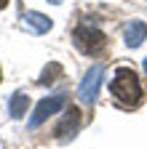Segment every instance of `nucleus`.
<instances>
[{"instance_id":"1","label":"nucleus","mask_w":147,"mask_h":149,"mask_svg":"<svg viewBox=\"0 0 147 149\" xmlns=\"http://www.w3.org/2000/svg\"><path fill=\"white\" fill-rule=\"evenodd\" d=\"M110 91H113V96L123 104V107H139L142 104V85L136 80V74L131 69H118L115 77H113V85H110Z\"/></svg>"},{"instance_id":"2","label":"nucleus","mask_w":147,"mask_h":149,"mask_svg":"<svg viewBox=\"0 0 147 149\" xmlns=\"http://www.w3.org/2000/svg\"><path fill=\"white\" fill-rule=\"evenodd\" d=\"M72 40H75V45H78L83 53H88V56H99V53L104 51V45H107L104 32H99L96 27H86V24L75 27Z\"/></svg>"},{"instance_id":"3","label":"nucleus","mask_w":147,"mask_h":149,"mask_svg":"<svg viewBox=\"0 0 147 149\" xmlns=\"http://www.w3.org/2000/svg\"><path fill=\"white\" fill-rule=\"evenodd\" d=\"M64 104H67V93H56V96L43 99L38 107H35L32 117H30V128H40V125H43L51 115H56L59 109H64Z\"/></svg>"},{"instance_id":"4","label":"nucleus","mask_w":147,"mask_h":149,"mask_svg":"<svg viewBox=\"0 0 147 149\" xmlns=\"http://www.w3.org/2000/svg\"><path fill=\"white\" fill-rule=\"evenodd\" d=\"M102 77H104V67L102 64H94L86 72V77H83V83L78 88V96H80L83 104H94L96 93H99V85H102Z\"/></svg>"},{"instance_id":"5","label":"nucleus","mask_w":147,"mask_h":149,"mask_svg":"<svg viewBox=\"0 0 147 149\" xmlns=\"http://www.w3.org/2000/svg\"><path fill=\"white\" fill-rule=\"evenodd\" d=\"M78 128H80V109H78V107H70V109L64 112L62 123L56 125V139H62V141L72 139V136L78 133Z\"/></svg>"},{"instance_id":"6","label":"nucleus","mask_w":147,"mask_h":149,"mask_svg":"<svg viewBox=\"0 0 147 149\" xmlns=\"http://www.w3.org/2000/svg\"><path fill=\"white\" fill-rule=\"evenodd\" d=\"M123 40H126V45L128 48H139L144 40H147V24L144 22H128L126 27H123Z\"/></svg>"},{"instance_id":"7","label":"nucleus","mask_w":147,"mask_h":149,"mask_svg":"<svg viewBox=\"0 0 147 149\" xmlns=\"http://www.w3.org/2000/svg\"><path fill=\"white\" fill-rule=\"evenodd\" d=\"M22 24H24L27 32H32V35H46V32L51 29V19L43 16L40 11H27V13L22 16Z\"/></svg>"},{"instance_id":"8","label":"nucleus","mask_w":147,"mask_h":149,"mask_svg":"<svg viewBox=\"0 0 147 149\" xmlns=\"http://www.w3.org/2000/svg\"><path fill=\"white\" fill-rule=\"evenodd\" d=\"M30 107V96L27 93H13L11 101H8V112H11V117H22L24 112Z\"/></svg>"},{"instance_id":"9","label":"nucleus","mask_w":147,"mask_h":149,"mask_svg":"<svg viewBox=\"0 0 147 149\" xmlns=\"http://www.w3.org/2000/svg\"><path fill=\"white\" fill-rule=\"evenodd\" d=\"M62 72H64V67L53 61V64H48V67L43 69V74H40V80H38V83H40V85H51L53 80H59V74H62Z\"/></svg>"},{"instance_id":"10","label":"nucleus","mask_w":147,"mask_h":149,"mask_svg":"<svg viewBox=\"0 0 147 149\" xmlns=\"http://www.w3.org/2000/svg\"><path fill=\"white\" fill-rule=\"evenodd\" d=\"M142 67H144V72H147V59H144V61H142Z\"/></svg>"},{"instance_id":"11","label":"nucleus","mask_w":147,"mask_h":149,"mask_svg":"<svg viewBox=\"0 0 147 149\" xmlns=\"http://www.w3.org/2000/svg\"><path fill=\"white\" fill-rule=\"evenodd\" d=\"M6 3H8V0H0V8H3V6H6Z\"/></svg>"},{"instance_id":"12","label":"nucleus","mask_w":147,"mask_h":149,"mask_svg":"<svg viewBox=\"0 0 147 149\" xmlns=\"http://www.w3.org/2000/svg\"><path fill=\"white\" fill-rule=\"evenodd\" d=\"M48 3H62V0H48Z\"/></svg>"}]
</instances>
